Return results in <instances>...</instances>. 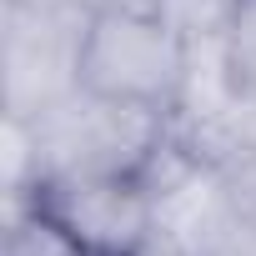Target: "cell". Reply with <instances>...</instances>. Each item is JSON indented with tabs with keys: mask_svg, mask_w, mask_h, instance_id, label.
<instances>
[{
	"mask_svg": "<svg viewBox=\"0 0 256 256\" xmlns=\"http://www.w3.org/2000/svg\"><path fill=\"white\" fill-rule=\"evenodd\" d=\"M10 201H26L50 226L76 236L90 251L106 256H146L151 251V181L146 171H66V176H36L30 186L10 191Z\"/></svg>",
	"mask_w": 256,
	"mask_h": 256,
	"instance_id": "277c9868",
	"label": "cell"
},
{
	"mask_svg": "<svg viewBox=\"0 0 256 256\" xmlns=\"http://www.w3.org/2000/svg\"><path fill=\"white\" fill-rule=\"evenodd\" d=\"M6 256H106V251H90V246H80L76 236H66L60 226H50L40 211H30L26 201H10Z\"/></svg>",
	"mask_w": 256,
	"mask_h": 256,
	"instance_id": "8992f818",
	"label": "cell"
},
{
	"mask_svg": "<svg viewBox=\"0 0 256 256\" xmlns=\"http://www.w3.org/2000/svg\"><path fill=\"white\" fill-rule=\"evenodd\" d=\"M191 76V40L146 6L96 0L86 46H80V90L176 116Z\"/></svg>",
	"mask_w": 256,
	"mask_h": 256,
	"instance_id": "7a4b0ae2",
	"label": "cell"
},
{
	"mask_svg": "<svg viewBox=\"0 0 256 256\" xmlns=\"http://www.w3.org/2000/svg\"><path fill=\"white\" fill-rule=\"evenodd\" d=\"M120 6H146V10H156L161 0H120Z\"/></svg>",
	"mask_w": 256,
	"mask_h": 256,
	"instance_id": "ba28073f",
	"label": "cell"
},
{
	"mask_svg": "<svg viewBox=\"0 0 256 256\" xmlns=\"http://www.w3.org/2000/svg\"><path fill=\"white\" fill-rule=\"evenodd\" d=\"M6 126L16 141L10 191L30 186L36 176H66V171H146L171 136V116L120 106L90 90L66 96L36 120H6Z\"/></svg>",
	"mask_w": 256,
	"mask_h": 256,
	"instance_id": "6da1fadb",
	"label": "cell"
},
{
	"mask_svg": "<svg viewBox=\"0 0 256 256\" xmlns=\"http://www.w3.org/2000/svg\"><path fill=\"white\" fill-rule=\"evenodd\" d=\"M221 60L236 100L256 116V0H236V16L221 30Z\"/></svg>",
	"mask_w": 256,
	"mask_h": 256,
	"instance_id": "5b68a950",
	"label": "cell"
},
{
	"mask_svg": "<svg viewBox=\"0 0 256 256\" xmlns=\"http://www.w3.org/2000/svg\"><path fill=\"white\" fill-rule=\"evenodd\" d=\"M226 256H256V201L246 206V216H241V231H236V241L226 246Z\"/></svg>",
	"mask_w": 256,
	"mask_h": 256,
	"instance_id": "52a82bcc",
	"label": "cell"
},
{
	"mask_svg": "<svg viewBox=\"0 0 256 256\" xmlns=\"http://www.w3.org/2000/svg\"><path fill=\"white\" fill-rule=\"evenodd\" d=\"M96 0H0L6 120H36L80 90V46Z\"/></svg>",
	"mask_w": 256,
	"mask_h": 256,
	"instance_id": "3957f363",
	"label": "cell"
}]
</instances>
